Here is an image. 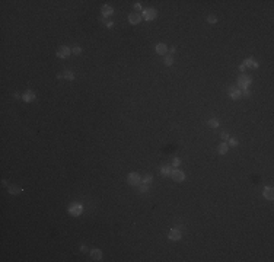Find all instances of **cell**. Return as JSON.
Here are the masks:
<instances>
[{
    "mask_svg": "<svg viewBox=\"0 0 274 262\" xmlns=\"http://www.w3.org/2000/svg\"><path fill=\"white\" fill-rule=\"evenodd\" d=\"M156 16H157V10L153 9V7H149V9H143V10H142V18H143L144 21H153V19H156Z\"/></svg>",
    "mask_w": 274,
    "mask_h": 262,
    "instance_id": "1",
    "label": "cell"
},
{
    "mask_svg": "<svg viewBox=\"0 0 274 262\" xmlns=\"http://www.w3.org/2000/svg\"><path fill=\"white\" fill-rule=\"evenodd\" d=\"M251 83H252V79H251L249 76L241 75L239 77H238V86H239V89H241V90L248 89V86H249Z\"/></svg>",
    "mask_w": 274,
    "mask_h": 262,
    "instance_id": "2",
    "label": "cell"
},
{
    "mask_svg": "<svg viewBox=\"0 0 274 262\" xmlns=\"http://www.w3.org/2000/svg\"><path fill=\"white\" fill-rule=\"evenodd\" d=\"M127 182H128V185H131V187H137V185H140L142 178H140V175H139L137 172H133V173H130V175L127 176Z\"/></svg>",
    "mask_w": 274,
    "mask_h": 262,
    "instance_id": "3",
    "label": "cell"
},
{
    "mask_svg": "<svg viewBox=\"0 0 274 262\" xmlns=\"http://www.w3.org/2000/svg\"><path fill=\"white\" fill-rule=\"evenodd\" d=\"M69 213L73 216V217H79L82 213H83V207L79 204V202H73L69 205Z\"/></svg>",
    "mask_w": 274,
    "mask_h": 262,
    "instance_id": "4",
    "label": "cell"
},
{
    "mask_svg": "<svg viewBox=\"0 0 274 262\" xmlns=\"http://www.w3.org/2000/svg\"><path fill=\"white\" fill-rule=\"evenodd\" d=\"M70 54H72V48H69L66 45H63V47H60L57 50V57L58 58H67Z\"/></svg>",
    "mask_w": 274,
    "mask_h": 262,
    "instance_id": "5",
    "label": "cell"
},
{
    "mask_svg": "<svg viewBox=\"0 0 274 262\" xmlns=\"http://www.w3.org/2000/svg\"><path fill=\"white\" fill-rule=\"evenodd\" d=\"M169 176H171L175 182H182V181H185V173H184L182 170H172Z\"/></svg>",
    "mask_w": 274,
    "mask_h": 262,
    "instance_id": "6",
    "label": "cell"
},
{
    "mask_svg": "<svg viewBox=\"0 0 274 262\" xmlns=\"http://www.w3.org/2000/svg\"><path fill=\"white\" fill-rule=\"evenodd\" d=\"M168 237H169V240L176 242V240H179V239L182 237V233H181V230H178V229H172V230L169 231Z\"/></svg>",
    "mask_w": 274,
    "mask_h": 262,
    "instance_id": "7",
    "label": "cell"
},
{
    "mask_svg": "<svg viewBox=\"0 0 274 262\" xmlns=\"http://www.w3.org/2000/svg\"><path fill=\"white\" fill-rule=\"evenodd\" d=\"M229 96L232 98V99H241L242 98V90L241 89H238V87H229Z\"/></svg>",
    "mask_w": 274,
    "mask_h": 262,
    "instance_id": "8",
    "label": "cell"
},
{
    "mask_svg": "<svg viewBox=\"0 0 274 262\" xmlns=\"http://www.w3.org/2000/svg\"><path fill=\"white\" fill-rule=\"evenodd\" d=\"M142 15H139V13H130L128 15V22L131 23V25H139L140 22H142Z\"/></svg>",
    "mask_w": 274,
    "mask_h": 262,
    "instance_id": "9",
    "label": "cell"
},
{
    "mask_svg": "<svg viewBox=\"0 0 274 262\" xmlns=\"http://www.w3.org/2000/svg\"><path fill=\"white\" fill-rule=\"evenodd\" d=\"M101 13H102V16H104V18H108V16H111V15L114 13V9H112L110 4H105V6H102Z\"/></svg>",
    "mask_w": 274,
    "mask_h": 262,
    "instance_id": "10",
    "label": "cell"
},
{
    "mask_svg": "<svg viewBox=\"0 0 274 262\" xmlns=\"http://www.w3.org/2000/svg\"><path fill=\"white\" fill-rule=\"evenodd\" d=\"M21 98H22V101H25V102H32V101H35V93H34L32 90H28V92H25Z\"/></svg>",
    "mask_w": 274,
    "mask_h": 262,
    "instance_id": "11",
    "label": "cell"
},
{
    "mask_svg": "<svg viewBox=\"0 0 274 262\" xmlns=\"http://www.w3.org/2000/svg\"><path fill=\"white\" fill-rule=\"evenodd\" d=\"M89 255L93 261H101L102 259V251H99V249H92Z\"/></svg>",
    "mask_w": 274,
    "mask_h": 262,
    "instance_id": "12",
    "label": "cell"
},
{
    "mask_svg": "<svg viewBox=\"0 0 274 262\" xmlns=\"http://www.w3.org/2000/svg\"><path fill=\"white\" fill-rule=\"evenodd\" d=\"M263 195L268 200V201H273L274 200V192H273V188L270 187H265L264 188V191H263Z\"/></svg>",
    "mask_w": 274,
    "mask_h": 262,
    "instance_id": "13",
    "label": "cell"
},
{
    "mask_svg": "<svg viewBox=\"0 0 274 262\" xmlns=\"http://www.w3.org/2000/svg\"><path fill=\"white\" fill-rule=\"evenodd\" d=\"M155 51H156L157 54H160V55H166V53H168V47L165 45V44H157L156 47H155Z\"/></svg>",
    "mask_w": 274,
    "mask_h": 262,
    "instance_id": "14",
    "label": "cell"
},
{
    "mask_svg": "<svg viewBox=\"0 0 274 262\" xmlns=\"http://www.w3.org/2000/svg\"><path fill=\"white\" fill-rule=\"evenodd\" d=\"M243 66L245 67H249V69H258V63L254 60V58H246L243 61Z\"/></svg>",
    "mask_w": 274,
    "mask_h": 262,
    "instance_id": "15",
    "label": "cell"
},
{
    "mask_svg": "<svg viewBox=\"0 0 274 262\" xmlns=\"http://www.w3.org/2000/svg\"><path fill=\"white\" fill-rule=\"evenodd\" d=\"M7 191H9V194L18 195V194H21L23 189H22L21 187H18V185H9V187H7Z\"/></svg>",
    "mask_w": 274,
    "mask_h": 262,
    "instance_id": "16",
    "label": "cell"
},
{
    "mask_svg": "<svg viewBox=\"0 0 274 262\" xmlns=\"http://www.w3.org/2000/svg\"><path fill=\"white\" fill-rule=\"evenodd\" d=\"M171 172H172V166H162L160 168V175L162 176H169L171 175Z\"/></svg>",
    "mask_w": 274,
    "mask_h": 262,
    "instance_id": "17",
    "label": "cell"
},
{
    "mask_svg": "<svg viewBox=\"0 0 274 262\" xmlns=\"http://www.w3.org/2000/svg\"><path fill=\"white\" fill-rule=\"evenodd\" d=\"M228 150H229L228 143H220V144H219V147H217L219 154H226V153H228Z\"/></svg>",
    "mask_w": 274,
    "mask_h": 262,
    "instance_id": "18",
    "label": "cell"
},
{
    "mask_svg": "<svg viewBox=\"0 0 274 262\" xmlns=\"http://www.w3.org/2000/svg\"><path fill=\"white\" fill-rule=\"evenodd\" d=\"M163 63H165L166 66H172V64H174V57H172L171 54H166L165 58H163Z\"/></svg>",
    "mask_w": 274,
    "mask_h": 262,
    "instance_id": "19",
    "label": "cell"
},
{
    "mask_svg": "<svg viewBox=\"0 0 274 262\" xmlns=\"http://www.w3.org/2000/svg\"><path fill=\"white\" fill-rule=\"evenodd\" d=\"M207 125L211 127V128H219V121H217L216 118H211V119L207 121Z\"/></svg>",
    "mask_w": 274,
    "mask_h": 262,
    "instance_id": "20",
    "label": "cell"
},
{
    "mask_svg": "<svg viewBox=\"0 0 274 262\" xmlns=\"http://www.w3.org/2000/svg\"><path fill=\"white\" fill-rule=\"evenodd\" d=\"M152 181H153V176L152 175H146L143 179H142V184H146V185H150L152 184Z\"/></svg>",
    "mask_w": 274,
    "mask_h": 262,
    "instance_id": "21",
    "label": "cell"
},
{
    "mask_svg": "<svg viewBox=\"0 0 274 262\" xmlns=\"http://www.w3.org/2000/svg\"><path fill=\"white\" fill-rule=\"evenodd\" d=\"M147 191H149V185H146V184H142V182H140L139 192H142V194H143V192H147Z\"/></svg>",
    "mask_w": 274,
    "mask_h": 262,
    "instance_id": "22",
    "label": "cell"
},
{
    "mask_svg": "<svg viewBox=\"0 0 274 262\" xmlns=\"http://www.w3.org/2000/svg\"><path fill=\"white\" fill-rule=\"evenodd\" d=\"M63 77H64V79H67V80H73V79H75V75H73L72 72H64Z\"/></svg>",
    "mask_w": 274,
    "mask_h": 262,
    "instance_id": "23",
    "label": "cell"
},
{
    "mask_svg": "<svg viewBox=\"0 0 274 262\" xmlns=\"http://www.w3.org/2000/svg\"><path fill=\"white\" fill-rule=\"evenodd\" d=\"M207 22H209V23H216V22H217V18H216L214 15H210V16H207Z\"/></svg>",
    "mask_w": 274,
    "mask_h": 262,
    "instance_id": "24",
    "label": "cell"
},
{
    "mask_svg": "<svg viewBox=\"0 0 274 262\" xmlns=\"http://www.w3.org/2000/svg\"><path fill=\"white\" fill-rule=\"evenodd\" d=\"M228 146H232V147L238 146V140H235V138H229V140H228Z\"/></svg>",
    "mask_w": 274,
    "mask_h": 262,
    "instance_id": "25",
    "label": "cell"
},
{
    "mask_svg": "<svg viewBox=\"0 0 274 262\" xmlns=\"http://www.w3.org/2000/svg\"><path fill=\"white\" fill-rule=\"evenodd\" d=\"M72 53H73L75 55H79V54L82 53V48H80V47H73V48H72Z\"/></svg>",
    "mask_w": 274,
    "mask_h": 262,
    "instance_id": "26",
    "label": "cell"
},
{
    "mask_svg": "<svg viewBox=\"0 0 274 262\" xmlns=\"http://www.w3.org/2000/svg\"><path fill=\"white\" fill-rule=\"evenodd\" d=\"M242 96H246V98L251 96V90H249V89H243V90H242Z\"/></svg>",
    "mask_w": 274,
    "mask_h": 262,
    "instance_id": "27",
    "label": "cell"
},
{
    "mask_svg": "<svg viewBox=\"0 0 274 262\" xmlns=\"http://www.w3.org/2000/svg\"><path fill=\"white\" fill-rule=\"evenodd\" d=\"M179 163H181V159H178V157H175V159L172 160V166H174V168H175V166H178Z\"/></svg>",
    "mask_w": 274,
    "mask_h": 262,
    "instance_id": "28",
    "label": "cell"
},
{
    "mask_svg": "<svg viewBox=\"0 0 274 262\" xmlns=\"http://www.w3.org/2000/svg\"><path fill=\"white\" fill-rule=\"evenodd\" d=\"M134 9L139 12V10H142V4L140 3H134Z\"/></svg>",
    "mask_w": 274,
    "mask_h": 262,
    "instance_id": "29",
    "label": "cell"
},
{
    "mask_svg": "<svg viewBox=\"0 0 274 262\" xmlns=\"http://www.w3.org/2000/svg\"><path fill=\"white\" fill-rule=\"evenodd\" d=\"M222 138H223V140H229L231 137H229V134H228V133H222Z\"/></svg>",
    "mask_w": 274,
    "mask_h": 262,
    "instance_id": "30",
    "label": "cell"
},
{
    "mask_svg": "<svg viewBox=\"0 0 274 262\" xmlns=\"http://www.w3.org/2000/svg\"><path fill=\"white\" fill-rule=\"evenodd\" d=\"M107 28H114V22H107Z\"/></svg>",
    "mask_w": 274,
    "mask_h": 262,
    "instance_id": "31",
    "label": "cell"
},
{
    "mask_svg": "<svg viewBox=\"0 0 274 262\" xmlns=\"http://www.w3.org/2000/svg\"><path fill=\"white\" fill-rule=\"evenodd\" d=\"M239 70H241V72H242V73H243V72H245V70H246V67H245V66H243V64H241V66H239Z\"/></svg>",
    "mask_w": 274,
    "mask_h": 262,
    "instance_id": "32",
    "label": "cell"
},
{
    "mask_svg": "<svg viewBox=\"0 0 274 262\" xmlns=\"http://www.w3.org/2000/svg\"><path fill=\"white\" fill-rule=\"evenodd\" d=\"M168 51H169V53H171V55H172V54L175 53V47H172V48H171V50H168Z\"/></svg>",
    "mask_w": 274,
    "mask_h": 262,
    "instance_id": "33",
    "label": "cell"
},
{
    "mask_svg": "<svg viewBox=\"0 0 274 262\" xmlns=\"http://www.w3.org/2000/svg\"><path fill=\"white\" fill-rule=\"evenodd\" d=\"M1 185H3V187H9V185H7V181H1Z\"/></svg>",
    "mask_w": 274,
    "mask_h": 262,
    "instance_id": "34",
    "label": "cell"
},
{
    "mask_svg": "<svg viewBox=\"0 0 274 262\" xmlns=\"http://www.w3.org/2000/svg\"><path fill=\"white\" fill-rule=\"evenodd\" d=\"M80 251H82V252H86V246H80Z\"/></svg>",
    "mask_w": 274,
    "mask_h": 262,
    "instance_id": "35",
    "label": "cell"
}]
</instances>
